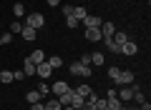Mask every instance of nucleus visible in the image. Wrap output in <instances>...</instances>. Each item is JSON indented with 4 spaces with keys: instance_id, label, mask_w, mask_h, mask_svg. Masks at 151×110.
Here are the masks:
<instances>
[{
    "instance_id": "nucleus-17",
    "label": "nucleus",
    "mask_w": 151,
    "mask_h": 110,
    "mask_svg": "<svg viewBox=\"0 0 151 110\" xmlns=\"http://www.w3.org/2000/svg\"><path fill=\"white\" fill-rule=\"evenodd\" d=\"M13 15H15V20L25 18V5H23V3H15V5H13Z\"/></svg>"
},
{
    "instance_id": "nucleus-25",
    "label": "nucleus",
    "mask_w": 151,
    "mask_h": 110,
    "mask_svg": "<svg viewBox=\"0 0 151 110\" xmlns=\"http://www.w3.org/2000/svg\"><path fill=\"white\" fill-rule=\"evenodd\" d=\"M78 23H81V20H78V18H73V15L65 18V28H70V30H76V28H78Z\"/></svg>"
},
{
    "instance_id": "nucleus-16",
    "label": "nucleus",
    "mask_w": 151,
    "mask_h": 110,
    "mask_svg": "<svg viewBox=\"0 0 151 110\" xmlns=\"http://www.w3.org/2000/svg\"><path fill=\"white\" fill-rule=\"evenodd\" d=\"M70 95H73V90H65V93L63 95H58V98H55V100H58V103H60V108H65V105H70Z\"/></svg>"
},
{
    "instance_id": "nucleus-28",
    "label": "nucleus",
    "mask_w": 151,
    "mask_h": 110,
    "mask_svg": "<svg viewBox=\"0 0 151 110\" xmlns=\"http://www.w3.org/2000/svg\"><path fill=\"white\" fill-rule=\"evenodd\" d=\"M38 93H40V95H48V93H50V85H48V83L43 80V83L38 85Z\"/></svg>"
},
{
    "instance_id": "nucleus-7",
    "label": "nucleus",
    "mask_w": 151,
    "mask_h": 110,
    "mask_svg": "<svg viewBox=\"0 0 151 110\" xmlns=\"http://www.w3.org/2000/svg\"><path fill=\"white\" fill-rule=\"evenodd\" d=\"M101 28H86V40L88 43H98V40H101Z\"/></svg>"
},
{
    "instance_id": "nucleus-3",
    "label": "nucleus",
    "mask_w": 151,
    "mask_h": 110,
    "mask_svg": "<svg viewBox=\"0 0 151 110\" xmlns=\"http://www.w3.org/2000/svg\"><path fill=\"white\" fill-rule=\"evenodd\" d=\"M113 83L119 85V88H121V85H131V83H134V73H131V70H121Z\"/></svg>"
},
{
    "instance_id": "nucleus-1",
    "label": "nucleus",
    "mask_w": 151,
    "mask_h": 110,
    "mask_svg": "<svg viewBox=\"0 0 151 110\" xmlns=\"http://www.w3.org/2000/svg\"><path fill=\"white\" fill-rule=\"evenodd\" d=\"M70 75H78V78H91L93 75V70H91V65H83V63H70Z\"/></svg>"
},
{
    "instance_id": "nucleus-13",
    "label": "nucleus",
    "mask_w": 151,
    "mask_h": 110,
    "mask_svg": "<svg viewBox=\"0 0 151 110\" xmlns=\"http://www.w3.org/2000/svg\"><path fill=\"white\" fill-rule=\"evenodd\" d=\"M101 40H106V48L113 53V55H121V45H119V43H113V38H101Z\"/></svg>"
},
{
    "instance_id": "nucleus-30",
    "label": "nucleus",
    "mask_w": 151,
    "mask_h": 110,
    "mask_svg": "<svg viewBox=\"0 0 151 110\" xmlns=\"http://www.w3.org/2000/svg\"><path fill=\"white\" fill-rule=\"evenodd\" d=\"M20 30H23V23L20 20H13L10 23V33H20Z\"/></svg>"
},
{
    "instance_id": "nucleus-36",
    "label": "nucleus",
    "mask_w": 151,
    "mask_h": 110,
    "mask_svg": "<svg viewBox=\"0 0 151 110\" xmlns=\"http://www.w3.org/2000/svg\"><path fill=\"white\" fill-rule=\"evenodd\" d=\"M0 40H3V45H8V43L13 40V35H10V33H5V35H0Z\"/></svg>"
},
{
    "instance_id": "nucleus-32",
    "label": "nucleus",
    "mask_w": 151,
    "mask_h": 110,
    "mask_svg": "<svg viewBox=\"0 0 151 110\" xmlns=\"http://www.w3.org/2000/svg\"><path fill=\"white\" fill-rule=\"evenodd\" d=\"M25 78H28V75L23 73V68L20 70H13V80H25Z\"/></svg>"
},
{
    "instance_id": "nucleus-22",
    "label": "nucleus",
    "mask_w": 151,
    "mask_h": 110,
    "mask_svg": "<svg viewBox=\"0 0 151 110\" xmlns=\"http://www.w3.org/2000/svg\"><path fill=\"white\" fill-rule=\"evenodd\" d=\"M0 83H3V85L13 83V70H3V73H0Z\"/></svg>"
},
{
    "instance_id": "nucleus-23",
    "label": "nucleus",
    "mask_w": 151,
    "mask_h": 110,
    "mask_svg": "<svg viewBox=\"0 0 151 110\" xmlns=\"http://www.w3.org/2000/svg\"><path fill=\"white\" fill-rule=\"evenodd\" d=\"M45 63H48V65H50V68H53V70H55V68H60V65H63V60H60V58H58V55H50V58H48V60H45Z\"/></svg>"
},
{
    "instance_id": "nucleus-2",
    "label": "nucleus",
    "mask_w": 151,
    "mask_h": 110,
    "mask_svg": "<svg viewBox=\"0 0 151 110\" xmlns=\"http://www.w3.org/2000/svg\"><path fill=\"white\" fill-rule=\"evenodd\" d=\"M25 25H28V28H35V30H38V28H43V25H45V18L40 15V13H30V15H25Z\"/></svg>"
},
{
    "instance_id": "nucleus-34",
    "label": "nucleus",
    "mask_w": 151,
    "mask_h": 110,
    "mask_svg": "<svg viewBox=\"0 0 151 110\" xmlns=\"http://www.w3.org/2000/svg\"><path fill=\"white\" fill-rule=\"evenodd\" d=\"M73 8H76V5H63V15H65V18L73 15Z\"/></svg>"
},
{
    "instance_id": "nucleus-14",
    "label": "nucleus",
    "mask_w": 151,
    "mask_h": 110,
    "mask_svg": "<svg viewBox=\"0 0 151 110\" xmlns=\"http://www.w3.org/2000/svg\"><path fill=\"white\" fill-rule=\"evenodd\" d=\"M65 90H68V83H63V80H58V83L50 85V93H55V95H63Z\"/></svg>"
},
{
    "instance_id": "nucleus-37",
    "label": "nucleus",
    "mask_w": 151,
    "mask_h": 110,
    "mask_svg": "<svg viewBox=\"0 0 151 110\" xmlns=\"http://www.w3.org/2000/svg\"><path fill=\"white\" fill-rule=\"evenodd\" d=\"M30 110H45V105H43V103H33Z\"/></svg>"
},
{
    "instance_id": "nucleus-4",
    "label": "nucleus",
    "mask_w": 151,
    "mask_h": 110,
    "mask_svg": "<svg viewBox=\"0 0 151 110\" xmlns=\"http://www.w3.org/2000/svg\"><path fill=\"white\" fill-rule=\"evenodd\" d=\"M116 98H119L121 103L134 100V90H131V85H121V90H116Z\"/></svg>"
},
{
    "instance_id": "nucleus-21",
    "label": "nucleus",
    "mask_w": 151,
    "mask_h": 110,
    "mask_svg": "<svg viewBox=\"0 0 151 110\" xmlns=\"http://www.w3.org/2000/svg\"><path fill=\"white\" fill-rule=\"evenodd\" d=\"M23 73H25V75H35V63H30V60L25 58V63H23Z\"/></svg>"
},
{
    "instance_id": "nucleus-8",
    "label": "nucleus",
    "mask_w": 151,
    "mask_h": 110,
    "mask_svg": "<svg viewBox=\"0 0 151 110\" xmlns=\"http://www.w3.org/2000/svg\"><path fill=\"white\" fill-rule=\"evenodd\" d=\"M113 33H116V25L108 23V20H103V23H101V35H103V38H113Z\"/></svg>"
},
{
    "instance_id": "nucleus-10",
    "label": "nucleus",
    "mask_w": 151,
    "mask_h": 110,
    "mask_svg": "<svg viewBox=\"0 0 151 110\" xmlns=\"http://www.w3.org/2000/svg\"><path fill=\"white\" fill-rule=\"evenodd\" d=\"M83 103H86V98H83V95H78V93L73 90V95H70V108H73V110H81Z\"/></svg>"
},
{
    "instance_id": "nucleus-24",
    "label": "nucleus",
    "mask_w": 151,
    "mask_h": 110,
    "mask_svg": "<svg viewBox=\"0 0 151 110\" xmlns=\"http://www.w3.org/2000/svg\"><path fill=\"white\" fill-rule=\"evenodd\" d=\"M126 40H129V35H126V33H119V30L113 33V43H119V45H124Z\"/></svg>"
},
{
    "instance_id": "nucleus-12",
    "label": "nucleus",
    "mask_w": 151,
    "mask_h": 110,
    "mask_svg": "<svg viewBox=\"0 0 151 110\" xmlns=\"http://www.w3.org/2000/svg\"><path fill=\"white\" fill-rule=\"evenodd\" d=\"M28 60L35 63V65H40V63H45V53H43V50H33L30 55H28Z\"/></svg>"
},
{
    "instance_id": "nucleus-9",
    "label": "nucleus",
    "mask_w": 151,
    "mask_h": 110,
    "mask_svg": "<svg viewBox=\"0 0 151 110\" xmlns=\"http://www.w3.org/2000/svg\"><path fill=\"white\" fill-rule=\"evenodd\" d=\"M81 23H83L86 28H101V23H103V20H101L98 15H86V18H83Z\"/></svg>"
},
{
    "instance_id": "nucleus-31",
    "label": "nucleus",
    "mask_w": 151,
    "mask_h": 110,
    "mask_svg": "<svg viewBox=\"0 0 151 110\" xmlns=\"http://www.w3.org/2000/svg\"><path fill=\"white\" fill-rule=\"evenodd\" d=\"M121 73V68H116V65H111V68H108V78L111 80H116V75Z\"/></svg>"
},
{
    "instance_id": "nucleus-33",
    "label": "nucleus",
    "mask_w": 151,
    "mask_h": 110,
    "mask_svg": "<svg viewBox=\"0 0 151 110\" xmlns=\"http://www.w3.org/2000/svg\"><path fill=\"white\" fill-rule=\"evenodd\" d=\"M81 110H98L96 108V103H91V100H86V103H83V108Z\"/></svg>"
},
{
    "instance_id": "nucleus-39",
    "label": "nucleus",
    "mask_w": 151,
    "mask_h": 110,
    "mask_svg": "<svg viewBox=\"0 0 151 110\" xmlns=\"http://www.w3.org/2000/svg\"><path fill=\"white\" fill-rule=\"evenodd\" d=\"M60 110H73V108H70V105H65V108H60Z\"/></svg>"
},
{
    "instance_id": "nucleus-18",
    "label": "nucleus",
    "mask_w": 151,
    "mask_h": 110,
    "mask_svg": "<svg viewBox=\"0 0 151 110\" xmlns=\"http://www.w3.org/2000/svg\"><path fill=\"white\" fill-rule=\"evenodd\" d=\"M106 103H108V110H121L124 108V103H121L116 95H113V98H106Z\"/></svg>"
},
{
    "instance_id": "nucleus-35",
    "label": "nucleus",
    "mask_w": 151,
    "mask_h": 110,
    "mask_svg": "<svg viewBox=\"0 0 151 110\" xmlns=\"http://www.w3.org/2000/svg\"><path fill=\"white\" fill-rule=\"evenodd\" d=\"M78 63H83V65H91V53H88V55H81V60H78Z\"/></svg>"
},
{
    "instance_id": "nucleus-19",
    "label": "nucleus",
    "mask_w": 151,
    "mask_h": 110,
    "mask_svg": "<svg viewBox=\"0 0 151 110\" xmlns=\"http://www.w3.org/2000/svg\"><path fill=\"white\" fill-rule=\"evenodd\" d=\"M76 93H78V95H83V98H88V95H91L93 90H91V85H88V83H83V85H78V88H76Z\"/></svg>"
},
{
    "instance_id": "nucleus-5",
    "label": "nucleus",
    "mask_w": 151,
    "mask_h": 110,
    "mask_svg": "<svg viewBox=\"0 0 151 110\" xmlns=\"http://www.w3.org/2000/svg\"><path fill=\"white\" fill-rule=\"evenodd\" d=\"M35 75H40L43 80H48L50 75H53V68H50L48 63H40V65H35Z\"/></svg>"
},
{
    "instance_id": "nucleus-26",
    "label": "nucleus",
    "mask_w": 151,
    "mask_h": 110,
    "mask_svg": "<svg viewBox=\"0 0 151 110\" xmlns=\"http://www.w3.org/2000/svg\"><path fill=\"white\" fill-rule=\"evenodd\" d=\"M86 15H88V13H86V8H81V5H78V8H73V18H78V20H83Z\"/></svg>"
},
{
    "instance_id": "nucleus-41",
    "label": "nucleus",
    "mask_w": 151,
    "mask_h": 110,
    "mask_svg": "<svg viewBox=\"0 0 151 110\" xmlns=\"http://www.w3.org/2000/svg\"><path fill=\"white\" fill-rule=\"evenodd\" d=\"M0 25H3V23H0Z\"/></svg>"
},
{
    "instance_id": "nucleus-11",
    "label": "nucleus",
    "mask_w": 151,
    "mask_h": 110,
    "mask_svg": "<svg viewBox=\"0 0 151 110\" xmlns=\"http://www.w3.org/2000/svg\"><path fill=\"white\" fill-rule=\"evenodd\" d=\"M20 35L25 38L28 43H33V40H35V38H38V30H35V28H28V25H23V30H20Z\"/></svg>"
},
{
    "instance_id": "nucleus-15",
    "label": "nucleus",
    "mask_w": 151,
    "mask_h": 110,
    "mask_svg": "<svg viewBox=\"0 0 151 110\" xmlns=\"http://www.w3.org/2000/svg\"><path fill=\"white\" fill-rule=\"evenodd\" d=\"M40 98H43V95L38 93V90H30V93H25V103H28V105H33V103H40Z\"/></svg>"
},
{
    "instance_id": "nucleus-40",
    "label": "nucleus",
    "mask_w": 151,
    "mask_h": 110,
    "mask_svg": "<svg viewBox=\"0 0 151 110\" xmlns=\"http://www.w3.org/2000/svg\"><path fill=\"white\" fill-rule=\"evenodd\" d=\"M0 45H3V40H0Z\"/></svg>"
},
{
    "instance_id": "nucleus-20",
    "label": "nucleus",
    "mask_w": 151,
    "mask_h": 110,
    "mask_svg": "<svg viewBox=\"0 0 151 110\" xmlns=\"http://www.w3.org/2000/svg\"><path fill=\"white\" fill-rule=\"evenodd\" d=\"M106 58H103V53H91V65H103Z\"/></svg>"
},
{
    "instance_id": "nucleus-29",
    "label": "nucleus",
    "mask_w": 151,
    "mask_h": 110,
    "mask_svg": "<svg viewBox=\"0 0 151 110\" xmlns=\"http://www.w3.org/2000/svg\"><path fill=\"white\" fill-rule=\"evenodd\" d=\"M134 100H136L139 105H144V103H146V95L141 93V90H136V93H134Z\"/></svg>"
},
{
    "instance_id": "nucleus-27",
    "label": "nucleus",
    "mask_w": 151,
    "mask_h": 110,
    "mask_svg": "<svg viewBox=\"0 0 151 110\" xmlns=\"http://www.w3.org/2000/svg\"><path fill=\"white\" fill-rule=\"evenodd\" d=\"M45 110H60V103H58V100H45Z\"/></svg>"
},
{
    "instance_id": "nucleus-6",
    "label": "nucleus",
    "mask_w": 151,
    "mask_h": 110,
    "mask_svg": "<svg viewBox=\"0 0 151 110\" xmlns=\"http://www.w3.org/2000/svg\"><path fill=\"white\" fill-rule=\"evenodd\" d=\"M139 53V45H136L134 40H126L124 45H121V55H136Z\"/></svg>"
},
{
    "instance_id": "nucleus-38",
    "label": "nucleus",
    "mask_w": 151,
    "mask_h": 110,
    "mask_svg": "<svg viewBox=\"0 0 151 110\" xmlns=\"http://www.w3.org/2000/svg\"><path fill=\"white\" fill-rule=\"evenodd\" d=\"M45 3H48L50 8H58V5H60V0H45Z\"/></svg>"
}]
</instances>
